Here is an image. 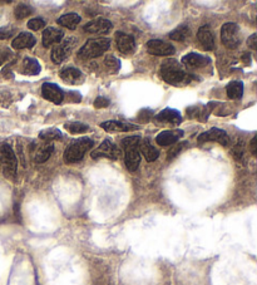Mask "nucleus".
Here are the masks:
<instances>
[{"label": "nucleus", "instance_id": "nucleus-27", "mask_svg": "<svg viewBox=\"0 0 257 285\" xmlns=\"http://www.w3.org/2000/svg\"><path fill=\"white\" fill-rule=\"evenodd\" d=\"M190 36V28L187 27V25H179L177 27L176 29L172 30L170 33V38L172 41H177V42H182L187 38V37Z\"/></svg>", "mask_w": 257, "mask_h": 285}, {"label": "nucleus", "instance_id": "nucleus-5", "mask_svg": "<svg viewBox=\"0 0 257 285\" xmlns=\"http://www.w3.org/2000/svg\"><path fill=\"white\" fill-rule=\"evenodd\" d=\"M0 162H1V166H3L4 176L14 181L16 177L18 160H16L13 148L8 143L1 144V147H0Z\"/></svg>", "mask_w": 257, "mask_h": 285}, {"label": "nucleus", "instance_id": "nucleus-20", "mask_svg": "<svg viewBox=\"0 0 257 285\" xmlns=\"http://www.w3.org/2000/svg\"><path fill=\"white\" fill-rule=\"evenodd\" d=\"M100 127L107 132H128V131H134L138 128L133 125L119 122V121H107V122H103Z\"/></svg>", "mask_w": 257, "mask_h": 285}, {"label": "nucleus", "instance_id": "nucleus-35", "mask_svg": "<svg viewBox=\"0 0 257 285\" xmlns=\"http://www.w3.org/2000/svg\"><path fill=\"white\" fill-rule=\"evenodd\" d=\"M14 33H15V30H14L13 28H10V27L0 28V39L10 38V37L14 36Z\"/></svg>", "mask_w": 257, "mask_h": 285}, {"label": "nucleus", "instance_id": "nucleus-12", "mask_svg": "<svg viewBox=\"0 0 257 285\" xmlns=\"http://www.w3.org/2000/svg\"><path fill=\"white\" fill-rule=\"evenodd\" d=\"M42 95L45 99L50 100L55 104H60L64 99V93L54 83H44L42 87Z\"/></svg>", "mask_w": 257, "mask_h": 285}, {"label": "nucleus", "instance_id": "nucleus-14", "mask_svg": "<svg viewBox=\"0 0 257 285\" xmlns=\"http://www.w3.org/2000/svg\"><path fill=\"white\" fill-rule=\"evenodd\" d=\"M197 39L198 42L202 44V47L206 49V50H214V37L210 25H202V27L198 29Z\"/></svg>", "mask_w": 257, "mask_h": 285}, {"label": "nucleus", "instance_id": "nucleus-37", "mask_svg": "<svg viewBox=\"0 0 257 285\" xmlns=\"http://www.w3.org/2000/svg\"><path fill=\"white\" fill-rule=\"evenodd\" d=\"M151 116H152V111H149V109H143V111L139 112L138 120L141 121V122L146 123V122H148L149 120H151Z\"/></svg>", "mask_w": 257, "mask_h": 285}, {"label": "nucleus", "instance_id": "nucleus-1", "mask_svg": "<svg viewBox=\"0 0 257 285\" xmlns=\"http://www.w3.org/2000/svg\"><path fill=\"white\" fill-rule=\"evenodd\" d=\"M139 137L130 136L126 137L122 140L121 144H122L123 149H125V163L128 171L134 172L138 169L139 163H141V153H139L138 144H139Z\"/></svg>", "mask_w": 257, "mask_h": 285}, {"label": "nucleus", "instance_id": "nucleus-40", "mask_svg": "<svg viewBox=\"0 0 257 285\" xmlns=\"http://www.w3.org/2000/svg\"><path fill=\"white\" fill-rule=\"evenodd\" d=\"M256 137L251 140V143H250V149H251V152L254 156H257V147H256Z\"/></svg>", "mask_w": 257, "mask_h": 285}, {"label": "nucleus", "instance_id": "nucleus-3", "mask_svg": "<svg viewBox=\"0 0 257 285\" xmlns=\"http://www.w3.org/2000/svg\"><path fill=\"white\" fill-rule=\"evenodd\" d=\"M93 146H94V142L90 139H87V137H82V139L77 140L65 149L64 161L67 163L79 162L84 157L88 149Z\"/></svg>", "mask_w": 257, "mask_h": 285}, {"label": "nucleus", "instance_id": "nucleus-39", "mask_svg": "<svg viewBox=\"0 0 257 285\" xmlns=\"http://www.w3.org/2000/svg\"><path fill=\"white\" fill-rule=\"evenodd\" d=\"M256 39H257L256 34H252V36L249 38V41H247V44H249V47H251L252 49H256L257 48Z\"/></svg>", "mask_w": 257, "mask_h": 285}, {"label": "nucleus", "instance_id": "nucleus-2", "mask_svg": "<svg viewBox=\"0 0 257 285\" xmlns=\"http://www.w3.org/2000/svg\"><path fill=\"white\" fill-rule=\"evenodd\" d=\"M161 76H162L163 81L170 83V85H178V83L183 82L187 77L179 63L176 59H172V58L162 63Z\"/></svg>", "mask_w": 257, "mask_h": 285}, {"label": "nucleus", "instance_id": "nucleus-21", "mask_svg": "<svg viewBox=\"0 0 257 285\" xmlns=\"http://www.w3.org/2000/svg\"><path fill=\"white\" fill-rule=\"evenodd\" d=\"M157 120L163 123H171V125H179L182 122V116L178 111L172 108H166L157 116Z\"/></svg>", "mask_w": 257, "mask_h": 285}, {"label": "nucleus", "instance_id": "nucleus-19", "mask_svg": "<svg viewBox=\"0 0 257 285\" xmlns=\"http://www.w3.org/2000/svg\"><path fill=\"white\" fill-rule=\"evenodd\" d=\"M37 41L36 38L33 37V34L27 32L20 33L19 36L15 37V39L11 43V47L15 49H24V48H32V47L36 46Z\"/></svg>", "mask_w": 257, "mask_h": 285}, {"label": "nucleus", "instance_id": "nucleus-18", "mask_svg": "<svg viewBox=\"0 0 257 285\" xmlns=\"http://www.w3.org/2000/svg\"><path fill=\"white\" fill-rule=\"evenodd\" d=\"M182 63L187 67H191V68H201L203 65L209 64L210 59L205 55L197 54V53H190V54H186L182 58Z\"/></svg>", "mask_w": 257, "mask_h": 285}, {"label": "nucleus", "instance_id": "nucleus-17", "mask_svg": "<svg viewBox=\"0 0 257 285\" xmlns=\"http://www.w3.org/2000/svg\"><path fill=\"white\" fill-rule=\"evenodd\" d=\"M60 78L68 83V85H78L83 82V74L79 69L73 68V67H68L60 72Z\"/></svg>", "mask_w": 257, "mask_h": 285}, {"label": "nucleus", "instance_id": "nucleus-29", "mask_svg": "<svg viewBox=\"0 0 257 285\" xmlns=\"http://www.w3.org/2000/svg\"><path fill=\"white\" fill-rule=\"evenodd\" d=\"M65 130H68L73 135H79V133H84L87 132L89 130L87 125H84V123L81 122H68L64 125Z\"/></svg>", "mask_w": 257, "mask_h": 285}, {"label": "nucleus", "instance_id": "nucleus-6", "mask_svg": "<svg viewBox=\"0 0 257 285\" xmlns=\"http://www.w3.org/2000/svg\"><path fill=\"white\" fill-rule=\"evenodd\" d=\"M221 41L223 46L233 49L241 43V33L240 28L235 23H226L222 25L221 29Z\"/></svg>", "mask_w": 257, "mask_h": 285}, {"label": "nucleus", "instance_id": "nucleus-28", "mask_svg": "<svg viewBox=\"0 0 257 285\" xmlns=\"http://www.w3.org/2000/svg\"><path fill=\"white\" fill-rule=\"evenodd\" d=\"M39 137L44 141H54V140L62 139V132L57 128H48V130H43L39 133Z\"/></svg>", "mask_w": 257, "mask_h": 285}, {"label": "nucleus", "instance_id": "nucleus-36", "mask_svg": "<svg viewBox=\"0 0 257 285\" xmlns=\"http://www.w3.org/2000/svg\"><path fill=\"white\" fill-rule=\"evenodd\" d=\"M109 106V99L106 97H98L94 100V107L95 108H106Z\"/></svg>", "mask_w": 257, "mask_h": 285}, {"label": "nucleus", "instance_id": "nucleus-22", "mask_svg": "<svg viewBox=\"0 0 257 285\" xmlns=\"http://www.w3.org/2000/svg\"><path fill=\"white\" fill-rule=\"evenodd\" d=\"M138 147H139V149H141V152L139 153H142L148 162H153V161L157 160L158 156H160V152H158L157 149L154 148L153 146H152L151 142H149L148 140L139 141Z\"/></svg>", "mask_w": 257, "mask_h": 285}, {"label": "nucleus", "instance_id": "nucleus-33", "mask_svg": "<svg viewBox=\"0 0 257 285\" xmlns=\"http://www.w3.org/2000/svg\"><path fill=\"white\" fill-rule=\"evenodd\" d=\"M186 144H187V142H181V143L176 144V146L171 147L170 151L167 152V160L171 161V160H173L174 157H177V155H178V153L181 152V151L183 149V147L186 146Z\"/></svg>", "mask_w": 257, "mask_h": 285}, {"label": "nucleus", "instance_id": "nucleus-7", "mask_svg": "<svg viewBox=\"0 0 257 285\" xmlns=\"http://www.w3.org/2000/svg\"><path fill=\"white\" fill-rule=\"evenodd\" d=\"M77 41L76 38H68L65 41H63L62 43L55 46L51 50V60L55 63V64H60L63 60L67 59L69 57V54L72 53V50L76 47Z\"/></svg>", "mask_w": 257, "mask_h": 285}, {"label": "nucleus", "instance_id": "nucleus-41", "mask_svg": "<svg viewBox=\"0 0 257 285\" xmlns=\"http://www.w3.org/2000/svg\"><path fill=\"white\" fill-rule=\"evenodd\" d=\"M68 95H73V97H72V100H73V102H81V95H79V93H77V92H69L68 93Z\"/></svg>", "mask_w": 257, "mask_h": 285}, {"label": "nucleus", "instance_id": "nucleus-11", "mask_svg": "<svg viewBox=\"0 0 257 285\" xmlns=\"http://www.w3.org/2000/svg\"><path fill=\"white\" fill-rule=\"evenodd\" d=\"M116 44L117 48L123 54H130L134 52L135 41L130 34H126L123 32L116 33Z\"/></svg>", "mask_w": 257, "mask_h": 285}, {"label": "nucleus", "instance_id": "nucleus-30", "mask_svg": "<svg viewBox=\"0 0 257 285\" xmlns=\"http://www.w3.org/2000/svg\"><path fill=\"white\" fill-rule=\"evenodd\" d=\"M33 11H34L33 8L28 4H19L14 10V14H15V18H18V19H24L27 16L32 15Z\"/></svg>", "mask_w": 257, "mask_h": 285}, {"label": "nucleus", "instance_id": "nucleus-38", "mask_svg": "<svg viewBox=\"0 0 257 285\" xmlns=\"http://www.w3.org/2000/svg\"><path fill=\"white\" fill-rule=\"evenodd\" d=\"M8 55H10V52H9L8 49H3V50H0V65L3 64L6 59H8Z\"/></svg>", "mask_w": 257, "mask_h": 285}, {"label": "nucleus", "instance_id": "nucleus-4", "mask_svg": "<svg viewBox=\"0 0 257 285\" xmlns=\"http://www.w3.org/2000/svg\"><path fill=\"white\" fill-rule=\"evenodd\" d=\"M111 47V39L109 38H94L86 42L83 47L79 49V57L83 58H95L106 53Z\"/></svg>", "mask_w": 257, "mask_h": 285}, {"label": "nucleus", "instance_id": "nucleus-9", "mask_svg": "<svg viewBox=\"0 0 257 285\" xmlns=\"http://www.w3.org/2000/svg\"><path fill=\"white\" fill-rule=\"evenodd\" d=\"M210 141L218 142L222 146H227L228 142H230V139H228L227 132H225L223 130H219V128L217 127H214L207 131V132L201 133L200 136H198V142H200V143Z\"/></svg>", "mask_w": 257, "mask_h": 285}, {"label": "nucleus", "instance_id": "nucleus-8", "mask_svg": "<svg viewBox=\"0 0 257 285\" xmlns=\"http://www.w3.org/2000/svg\"><path fill=\"white\" fill-rule=\"evenodd\" d=\"M122 156V151L116 144L112 143L111 141H104L100 143V146L97 149L92 151V158L99 157H108L112 160H118Z\"/></svg>", "mask_w": 257, "mask_h": 285}, {"label": "nucleus", "instance_id": "nucleus-10", "mask_svg": "<svg viewBox=\"0 0 257 285\" xmlns=\"http://www.w3.org/2000/svg\"><path fill=\"white\" fill-rule=\"evenodd\" d=\"M147 52L149 54L153 55H165V57H170V55L174 54L173 46H171L170 43L160 41V39H152V41L147 42L146 44Z\"/></svg>", "mask_w": 257, "mask_h": 285}, {"label": "nucleus", "instance_id": "nucleus-15", "mask_svg": "<svg viewBox=\"0 0 257 285\" xmlns=\"http://www.w3.org/2000/svg\"><path fill=\"white\" fill-rule=\"evenodd\" d=\"M63 37H64V32L59 28L49 27L44 29L43 32V46L45 48L53 46V44H58L62 42Z\"/></svg>", "mask_w": 257, "mask_h": 285}, {"label": "nucleus", "instance_id": "nucleus-32", "mask_svg": "<svg viewBox=\"0 0 257 285\" xmlns=\"http://www.w3.org/2000/svg\"><path fill=\"white\" fill-rule=\"evenodd\" d=\"M244 153H245V147H244V143H242V142L235 144V146H233V148L231 149V155H232L233 158H235V160H237V161L242 160V157H244Z\"/></svg>", "mask_w": 257, "mask_h": 285}, {"label": "nucleus", "instance_id": "nucleus-24", "mask_svg": "<svg viewBox=\"0 0 257 285\" xmlns=\"http://www.w3.org/2000/svg\"><path fill=\"white\" fill-rule=\"evenodd\" d=\"M226 92L231 99H241L242 95H244V83L240 81L231 82L226 87Z\"/></svg>", "mask_w": 257, "mask_h": 285}, {"label": "nucleus", "instance_id": "nucleus-16", "mask_svg": "<svg viewBox=\"0 0 257 285\" xmlns=\"http://www.w3.org/2000/svg\"><path fill=\"white\" fill-rule=\"evenodd\" d=\"M183 136V131L177 130V131H163L156 137V141L160 146H171L174 144L178 141L179 137Z\"/></svg>", "mask_w": 257, "mask_h": 285}, {"label": "nucleus", "instance_id": "nucleus-31", "mask_svg": "<svg viewBox=\"0 0 257 285\" xmlns=\"http://www.w3.org/2000/svg\"><path fill=\"white\" fill-rule=\"evenodd\" d=\"M104 64H106L112 72H118L119 68H121V62H119V59H117L114 55H107L106 59H104Z\"/></svg>", "mask_w": 257, "mask_h": 285}, {"label": "nucleus", "instance_id": "nucleus-23", "mask_svg": "<svg viewBox=\"0 0 257 285\" xmlns=\"http://www.w3.org/2000/svg\"><path fill=\"white\" fill-rule=\"evenodd\" d=\"M81 22V16L76 13H69V14H64L57 20V23L62 27L68 28V29H76L77 25Z\"/></svg>", "mask_w": 257, "mask_h": 285}, {"label": "nucleus", "instance_id": "nucleus-26", "mask_svg": "<svg viewBox=\"0 0 257 285\" xmlns=\"http://www.w3.org/2000/svg\"><path fill=\"white\" fill-rule=\"evenodd\" d=\"M53 151H54V146H53V143L43 144V146L39 147L38 151L36 152V156H34V161H36L37 163L45 162V161L49 160V157L51 156Z\"/></svg>", "mask_w": 257, "mask_h": 285}, {"label": "nucleus", "instance_id": "nucleus-25", "mask_svg": "<svg viewBox=\"0 0 257 285\" xmlns=\"http://www.w3.org/2000/svg\"><path fill=\"white\" fill-rule=\"evenodd\" d=\"M41 72V64L34 58L27 57L23 62V73L27 76H37Z\"/></svg>", "mask_w": 257, "mask_h": 285}, {"label": "nucleus", "instance_id": "nucleus-13", "mask_svg": "<svg viewBox=\"0 0 257 285\" xmlns=\"http://www.w3.org/2000/svg\"><path fill=\"white\" fill-rule=\"evenodd\" d=\"M112 29V23L104 18H98L84 25V30L90 34H107Z\"/></svg>", "mask_w": 257, "mask_h": 285}, {"label": "nucleus", "instance_id": "nucleus-34", "mask_svg": "<svg viewBox=\"0 0 257 285\" xmlns=\"http://www.w3.org/2000/svg\"><path fill=\"white\" fill-rule=\"evenodd\" d=\"M43 27H45V22L42 18H33L28 22V28L32 30H39Z\"/></svg>", "mask_w": 257, "mask_h": 285}]
</instances>
